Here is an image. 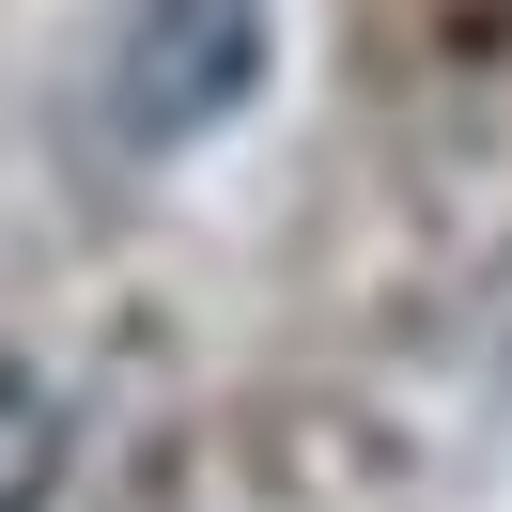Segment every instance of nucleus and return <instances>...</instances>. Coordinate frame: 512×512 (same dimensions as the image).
<instances>
[{"label":"nucleus","mask_w":512,"mask_h":512,"mask_svg":"<svg viewBox=\"0 0 512 512\" xmlns=\"http://www.w3.org/2000/svg\"><path fill=\"white\" fill-rule=\"evenodd\" d=\"M249 94H264V0H109L94 109L125 156H171V140L233 125Z\"/></svg>","instance_id":"obj_1"},{"label":"nucleus","mask_w":512,"mask_h":512,"mask_svg":"<svg viewBox=\"0 0 512 512\" xmlns=\"http://www.w3.org/2000/svg\"><path fill=\"white\" fill-rule=\"evenodd\" d=\"M47 497H63V388L0 357V512H47Z\"/></svg>","instance_id":"obj_2"}]
</instances>
